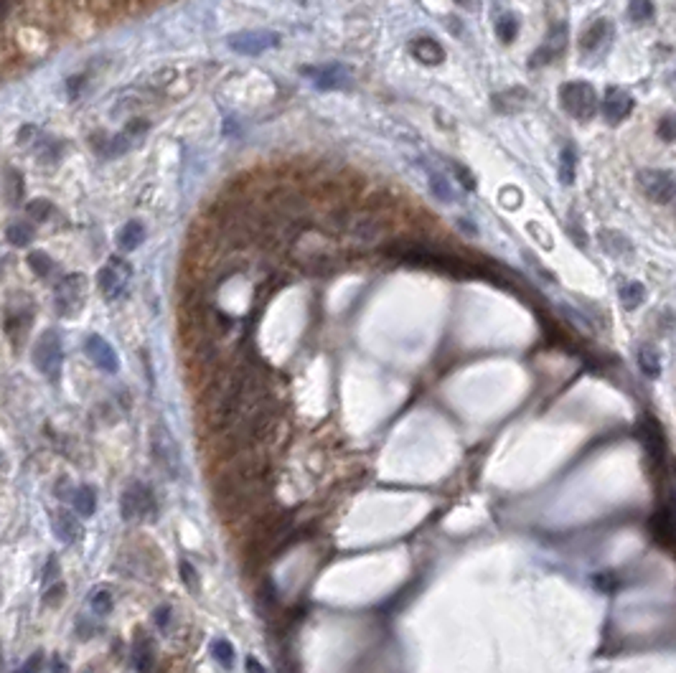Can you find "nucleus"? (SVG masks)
<instances>
[{
    "instance_id": "1",
    "label": "nucleus",
    "mask_w": 676,
    "mask_h": 673,
    "mask_svg": "<svg viewBox=\"0 0 676 673\" xmlns=\"http://www.w3.org/2000/svg\"><path fill=\"white\" fill-rule=\"evenodd\" d=\"M389 203H364L361 208H351V214L346 219V227L341 229V239L349 246H369L382 244L389 237L392 221H389Z\"/></svg>"
},
{
    "instance_id": "2",
    "label": "nucleus",
    "mask_w": 676,
    "mask_h": 673,
    "mask_svg": "<svg viewBox=\"0 0 676 673\" xmlns=\"http://www.w3.org/2000/svg\"><path fill=\"white\" fill-rule=\"evenodd\" d=\"M559 102H562V110L567 115H572L575 120L585 122V120H592L595 112H598V94L592 89V84L587 82H567V84L559 87Z\"/></svg>"
},
{
    "instance_id": "3",
    "label": "nucleus",
    "mask_w": 676,
    "mask_h": 673,
    "mask_svg": "<svg viewBox=\"0 0 676 673\" xmlns=\"http://www.w3.org/2000/svg\"><path fill=\"white\" fill-rule=\"evenodd\" d=\"M150 453H153V460H156V465L161 467L163 473L168 478H178V473H181V453H178L176 440H173V434L168 432L165 424H153L150 427Z\"/></svg>"
},
{
    "instance_id": "4",
    "label": "nucleus",
    "mask_w": 676,
    "mask_h": 673,
    "mask_svg": "<svg viewBox=\"0 0 676 673\" xmlns=\"http://www.w3.org/2000/svg\"><path fill=\"white\" fill-rule=\"evenodd\" d=\"M120 513L125 521H153L156 518V498L145 483L132 480L120 496Z\"/></svg>"
},
{
    "instance_id": "5",
    "label": "nucleus",
    "mask_w": 676,
    "mask_h": 673,
    "mask_svg": "<svg viewBox=\"0 0 676 673\" xmlns=\"http://www.w3.org/2000/svg\"><path fill=\"white\" fill-rule=\"evenodd\" d=\"M61 361H64V351H61V338L56 330H44L41 338L36 341V348H33V363L36 369L49 379V382H56L61 376Z\"/></svg>"
},
{
    "instance_id": "6",
    "label": "nucleus",
    "mask_w": 676,
    "mask_h": 673,
    "mask_svg": "<svg viewBox=\"0 0 676 673\" xmlns=\"http://www.w3.org/2000/svg\"><path fill=\"white\" fill-rule=\"evenodd\" d=\"M130 277H132L130 265L120 257H110L107 259V265L97 272V285L107 300H120L125 292H127Z\"/></svg>"
},
{
    "instance_id": "7",
    "label": "nucleus",
    "mask_w": 676,
    "mask_h": 673,
    "mask_svg": "<svg viewBox=\"0 0 676 673\" xmlns=\"http://www.w3.org/2000/svg\"><path fill=\"white\" fill-rule=\"evenodd\" d=\"M638 186L644 191V196L653 203H669L676 196V178L669 170L649 168L638 173Z\"/></svg>"
},
{
    "instance_id": "8",
    "label": "nucleus",
    "mask_w": 676,
    "mask_h": 673,
    "mask_svg": "<svg viewBox=\"0 0 676 673\" xmlns=\"http://www.w3.org/2000/svg\"><path fill=\"white\" fill-rule=\"evenodd\" d=\"M87 300V282L82 275H66L56 285V310L61 315L72 317L77 313H82Z\"/></svg>"
},
{
    "instance_id": "9",
    "label": "nucleus",
    "mask_w": 676,
    "mask_h": 673,
    "mask_svg": "<svg viewBox=\"0 0 676 673\" xmlns=\"http://www.w3.org/2000/svg\"><path fill=\"white\" fill-rule=\"evenodd\" d=\"M277 41H280L277 33L273 31H244V33L229 36V46H232L237 54H244V56H257V54L277 46Z\"/></svg>"
},
{
    "instance_id": "10",
    "label": "nucleus",
    "mask_w": 676,
    "mask_h": 673,
    "mask_svg": "<svg viewBox=\"0 0 676 673\" xmlns=\"http://www.w3.org/2000/svg\"><path fill=\"white\" fill-rule=\"evenodd\" d=\"M303 74L313 79V84L318 89H346L351 84V77L344 66L328 64V66H315V69H303Z\"/></svg>"
},
{
    "instance_id": "11",
    "label": "nucleus",
    "mask_w": 676,
    "mask_h": 673,
    "mask_svg": "<svg viewBox=\"0 0 676 673\" xmlns=\"http://www.w3.org/2000/svg\"><path fill=\"white\" fill-rule=\"evenodd\" d=\"M613 41V23L608 18H598L592 26L585 28L582 39H580V49L585 54H598Z\"/></svg>"
},
{
    "instance_id": "12",
    "label": "nucleus",
    "mask_w": 676,
    "mask_h": 673,
    "mask_svg": "<svg viewBox=\"0 0 676 673\" xmlns=\"http://www.w3.org/2000/svg\"><path fill=\"white\" fill-rule=\"evenodd\" d=\"M633 110V97L628 94V92L618 89V87H613V89L605 92V99H603V115L608 122H620V120H625V117L631 115Z\"/></svg>"
},
{
    "instance_id": "13",
    "label": "nucleus",
    "mask_w": 676,
    "mask_h": 673,
    "mask_svg": "<svg viewBox=\"0 0 676 673\" xmlns=\"http://www.w3.org/2000/svg\"><path fill=\"white\" fill-rule=\"evenodd\" d=\"M565 49H567V26L565 23H557V26H552L549 36H546L544 46L532 56V66L549 64V61H554Z\"/></svg>"
},
{
    "instance_id": "14",
    "label": "nucleus",
    "mask_w": 676,
    "mask_h": 673,
    "mask_svg": "<svg viewBox=\"0 0 676 673\" xmlns=\"http://www.w3.org/2000/svg\"><path fill=\"white\" fill-rule=\"evenodd\" d=\"M84 351H87V356L92 358V363H97L102 371H107V374H115V371H118V356H115L112 346L107 344L104 338L89 336L84 344Z\"/></svg>"
},
{
    "instance_id": "15",
    "label": "nucleus",
    "mask_w": 676,
    "mask_h": 673,
    "mask_svg": "<svg viewBox=\"0 0 676 673\" xmlns=\"http://www.w3.org/2000/svg\"><path fill=\"white\" fill-rule=\"evenodd\" d=\"M51 531H54V536H56L59 544L69 546L79 539L82 526H79V521L74 518V513H69L66 508H59V511L51 513Z\"/></svg>"
},
{
    "instance_id": "16",
    "label": "nucleus",
    "mask_w": 676,
    "mask_h": 673,
    "mask_svg": "<svg viewBox=\"0 0 676 673\" xmlns=\"http://www.w3.org/2000/svg\"><path fill=\"white\" fill-rule=\"evenodd\" d=\"M132 663L140 673H150L156 666V648L145 630H137L135 643H132Z\"/></svg>"
},
{
    "instance_id": "17",
    "label": "nucleus",
    "mask_w": 676,
    "mask_h": 673,
    "mask_svg": "<svg viewBox=\"0 0 676 673\" xmlns=\"http://www.w3.org/2000/svg\"><path fill=\"white\" fill-rule=\"evenodd\" d=\"M410 54L417 58V61H423V64H427V66L442 64V58H445V49H442L435 39H430V36H423V39L412 41Z\"/></svg>"
},
{
    "instance_id": "18",
    "label": "nucleus",
    "mask_w": 676,
    "mask_h": 673,
    "mask_svg": "<svg viewBox=\"0 0 676 673\" xmlns=\"http://www.w3.org/2000/svg\"><path fill=\"white\" fill-rule=\"evenodd\" d=\"M145 239V229L140 221H127L123 229H120L118 234V244L123 246L125 252H132V249H137L140 246V241Z\"/></svg>"
},
{
    "instance_id": "19",
    "label": "nucleus",
    "mask_w": 676,
    "mask_h": 673,
    "mask_svg": "<svg viewBox=\"0 0 676 673\" xmlns=\"http://www.w3.org/2000/svg\"><path fill=\"white\" fill-rule=\"evenodd\" d=\"M74 508L79 511V516H94V508H97V493L92 486H79L74 491Z\"/></svg>"
},
{
    "instance_id": "20",
    "label": "nucleus",
    "mask_w": 676,
    "mask_h": 673,
    "mask_svg": "<svg viewBox=\"0 0 676 673\" xmlns=\"http://www.w3.org/2000/svg\"><path fill=\"white\" fill-rule=\"evenodd\" d=\"M575 168H577V153H575L572 145H565L562 156H559V181L565 186L575 183Z\"/></svg>"
},
{
    "instance_id": "21",
    "label": "nucleus",
    "mask_w": 676,
    "mask_h": 673,
    "mask_svg": "<svg viewBox=\"0 0 676 673\" xmlns=\"http://www.w3.org/2000/svg\"><path fill=\"white\" fill-rule=\"evenodd\" d=\"M638 366H641V371H644L649 379H656L658 374H661V358H658V353L651 346H641L638 348Z\"/></svg>"
},
{
    "instance_id": "22",
    "label": "nucleus",
    "mask_w": 676,
    "mask_h": 673,
    "mask_svg": "<svg viewBox=\"0 0 676 673\" xmlns=\"http://www.w3.org/2000/svg\"><path fill=\"white\" fill-rule=\"evenodd\" d=\"M211 655H214V660L224 671H232V668H234V648H232L229 641H224V638L211 643Z\"/></svg>"
},
{
    "instance_id": "23",
    "label": "nucleus",
    "mask_w": 676,
    "mask_h": 673,
    "mask_svg": "<svg viewBox=\"0 0 676 673\" xmlns=\"http://www.w3.org/2000/svg\"><path fill=\"white\" fill-rule=\"evenodd\" d=\"M644 300H646V290L641 282H636V279H633V282H625V285L620 287V303H623L628 310L638 308Z\"/></svg>"
},
{
    "instance_id": "24",
    "label": "nucleus",
    "mask_w": 676,
    "mask_h": 673,
    "mask_svg": "<svg viewBox=\"0 0 676 673\" xmlns=\"http://www.w3.org/2000/svg\"><path fill=\"white\" fill-rule=\"evenodd\" d=\"M6 239L11 241L13 246H26L33 241V227L28 221H15L13 227H8Z\"/></svg>"
},
{
    "instance_id": "25",
    "label": "nucleus",
    "mask_w": 676,
    "mask_h": 673,
    "mask_svg": "<svg viewBox=\"0 0 676 673\" xmlns=\"http://www.w3.org/2000/svg\"><path fill=\"white\" fill-rule=\"evenodd\" d=\"M496 33H499V39L503 41V44H511V41L516 39V33H519V20H516L514 13H503L499 20H496Z\"/></svg>"
},
{
    "instance_id": "26",
    "label": "nucleus",
    "mask_w": 676,
    "mask_h": 673,
    "mask_svg": "<svg viewBox=\"0 0 676 673\" xmlns=\"http://www.w3.org/2000/svg\"><path fill=\"white\" fill-rule=\"evenodd\" d=\"M430 191H432L440 201H448V203L456 201V191H453L448 178L440 173H430Z\"/></svg>"
},
{
    "instance_id": "27",
    "label": "nucleus",
    "mask_w": 676,
    "mask_h": 673,
    "mask_svg": "<svg viewBox=\"0 0 676 673\" xmlns=\"http://www.w3.org/2000/svg\"><path fill=\"white\" fill-rule=\"evenodd\" d=\"M628 18H631L633 23H649V20L653 18V3H651V0H631Z\"/></svg>"
},
{
    "instance_id": "28",
    "label": "nucleus",
    "mask_w": 676,
    "mask_h": 673,
    "mask_svg": "<svg viewBox=\"0 0 676 673\" xmlns=\"http://www.w3.org/2000/svg\"><path fill=\"white\" fill-rule=\"evenodd\" d=\"M23 196V183H20V173L15 170H8L6 173V201L11 206H15Z\"/></svg>"
},
{
    "instance_id": "29",
    "label": "nucleus",
    "mask_w": 676,
    "mask_h": 673,
    "mask_svg": "<svg viewBox=\"0 0 676 673\" xmlns=\"http://www.w3.org/2000/svg\"><path fill=\"white\" fill-rule=\"evenodd\" d=\"M89 605H92V610L97 612V615H110L112 612V595H110V589H94L92 592V600H89Z\"/></svg>"
},
{
    "instance_id": "30",
    "label": "nucleus",
    "mask_w": 676,
    "mask_h": 673,
    "mask_svg": "<svg viewBox=\"0 0 676 673\" xmlns=\"http://www.w3.org/2000/svg\"><path fill=\"white\" fill-rule=\"evenodd\" d=\"M28 262H31V270H33L36 275H39V277H46V275H49V272L54 270V262H51L49 257H46L44 252H33L31 257H28Z\"/></svg>"
},
{
    "instance_id": "31",
    "label": "nucleus",
    "mask_w": 676,
    "mask_h": 673,
    "mask_svg": "<svg viewBox=\"0 0 676 673\" xmlns=\"http://www.w3.org/2000/svg\"><path fill=\"white\" fill-rule=\"evenodd\" d=\"M658 137L661 140H666V143H676V115H669L663 117L661 122H658Z\"/></svg>"
},
{
    "instance_id": "32",
    "label": "nucleus",
    "mask_w": 676,
    "mask_h": 673,
    "mask_svg": "<svg viewBox=\"0 0 676 673\" xmlns=\"http://www.w3.org/2000/svg\"><path fill=\"white\" fill-rule=\"evenodd\" d=\"M49 214H51V203H49V201H44V199L33 201L31 206H28V216H31L33 221H44Z\"/></svg>"
},
{
    "instance_id": "33",
    "label": "nucleus",
    "mask_w": 676,
    "mask_h": 673,
    "mask_svg": "<svg viewBox=\"0 0 676 673\" xmlns=\"http://www.w3.org/2000/svg\"><path fill=\"white\" fill-rule=\"evenodd\" d=\"M153 620H156V625L161 630H165L168 628V622H170V608L168 605H163V608H158L156 610V615H153Z\"/></svg>"
},
{
    "instance_id": "34",
    "label": "nucleus",
    "mask_w": 676,
    "mask_h": 673,
    "mask_svg": "<svg viewBox=\"0 0 676 673\" xmlns=\"http://www.w3.org/2000/svg\"><path fill=\"white\" fill-rule=\"evenodd\" d=\"M41 663H44V655H41V650H39V653H33L31 658H28L26 663H23V668H20V673H39Z\"/></svg>"
},
{
    "instance_id": "35",
    "label": "nucleus",
    "mask_w": 676,
    "mask_h": 673,
    "mask_svg": "<svg viewBox=\"0 0 676 673\" xmlns=\"http://www.w3.org/2000/svg\"><path fill=\"white\" fill-rule=\"evenodd\" d=\"M56 574H59V562H56V557H51L49 562H46V567H44V579H41V582L49 584Z\"/></svg>"
},
{
    "instance_id": "36",
    "label": "nucleus",
    "mask_w": 676,
    "mask_h": 673,
    "mask_svg": "<svg viewBox=\"0 0 676 673\" xmlns=\"http://www.w3.org/2000/svg\"><path fill=\"white\" fill-rule=\"evenodd\" d=\"M178 570H181L183 582L189 584V587H196V570H194V567H191L189 562H186V559H183V562H181V567H178Z\"/></svg>"
},
{
    "instance_id": "37",
    "label": "nucleus",
    "mask_w": 676,
    "mask_h": 673,
    "mask_svg": "<svg viewBox=\"0 0 676 673\" xmlns=\"http://www.w3.org/2000/svg\"><path fill=\"white\" fill-rule=\"evenodd\" d=\"M453 170H456L458 178H461V183L468 188V191H470V188H475V181H473V175H470V170H465L463 165H453Z\"/></svg>"
},
{
    "instance_id": "38",
    "label": "nucleus",
    "mask_w": 676,
    "mask_h": 673,
    "mask_svg": "<svg viewBox=\"0 0 676 673\" xmlns=\"http://www.w3.org/2000/svg\"><path fill=\"white\" fill-rule=\"evenodd\" d=\"M49 595H54V597H46V600H44L46 605H56V602H61L64 597H56V595H64V584H56V587H54Z\"/></svg>"
},
{
    "instance_id": "39",
    "label": "nucleus",
    "mask_w": 676,
    "mask_h": 673,
    "mask_svg": "<svg viewBox=\"0 0 676 673\" xmlns=\"http://www.w3.org/2000/svg\"><path fill=\"white\" fill-rule=\"evenodd\" d=\"M51 673H69L66 660H61L59 655H56V658H54V663H51Z\"/></svg>"
},
{
    "instance_id": "40",
    "label": "nucleus",
    "mask_w": 676,
    "mask_h": 673,
    "mask_svg": "<svg viewBox=\"0 0 676 673\" xmlns=\"http://www.w3.org/2000/svg\"><path fill=\"white\" fill-rule=\"evenodd\" d=\"M247 673H265V668H262L254 658H247Z\"/></svg>"
},
{
    "instance_id": "41",
    "label": "nucleus",
    "mask_w": 676,
    "mask_h": 673,
    "mask_svg": "<svg viewBox=\"0 0 676 673\" xmlns=\"http://www.w3.org/2000/svg\"><path fill=\"white\" fill-rule=\"evenodd\" d=\"M529 232L537 234V232H539V227H537V224H529ZM542 244H544V246H552V239H549V234H546V237L542 234Z\"/></svg>"
},
{
    "instance_id": "42",
    "label": "nucleus",
    "mask_w": 676,
    "mask_h": 673,
    "mask_svg": "<svg viewBox=\"0 0 676 673\" xmlns=\"http://www.w3.org/2000/svg\"><path fill=\"white\" fill-rule=\"evenodd\" d=\"M458 6H463V8H475L478 6V0H456Z\"/></svg>"
},
{
    "instance_id": "43",
    "label": "nucleus",
    "mask_w": 676,
    "mask_h": 673,
    "mask_svg": "<svg viewBox=\"0 0 676 673\" xmlns=\"http://www.w3.org/2000/svg\"><path fill=\"white\" fill-rule=\"evenodd\" d=\"M82 673H94V668H92V666H87V668H84V671H82Z\"/></svg>"
}]
</instances>
